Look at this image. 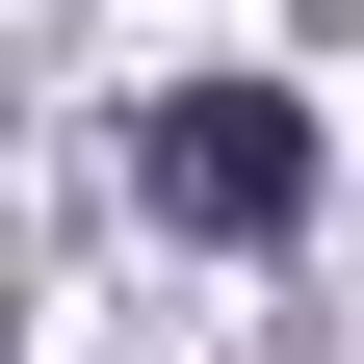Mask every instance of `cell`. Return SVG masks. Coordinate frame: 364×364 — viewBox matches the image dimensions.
<instances>
[{
  "label": "cell",
  "mask_w": 364,
  "mask_h": 364,
  "mask_svg": "<svg viewBox=\"0 0 364 364\" xmlns=\"http://www.w3.org/2000/svg\"><path fill=\"white\" fill-rule=\"evenodd\" d=\"M130 182H156L182 235H287V208H312V105H287V78H182V105L130 130Z\"/></svg>",
  "instance_id": "1"
}]
</instances>
